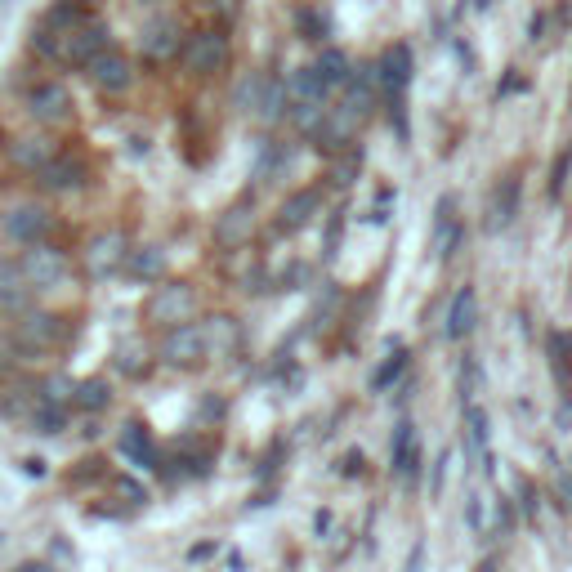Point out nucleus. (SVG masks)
<instances>
[{
    "mask_svg": "<svg viewBox=\"0 0 572 572\" xmlns=\"http://www.w3.org/2000/svg\"><path fill=\"white\" fill-rule=\"evenodd\" d=\"M362 126V112H354L345 99L340 103H331L327 108V117H322V126L313 130V139H318V148H327V152H336L340 143H349L354 139V130Z\"/></svg>",
    "mask_w": 572,
    "mask_h": 572,
    "instance_id": "12",
    "label": "nucleus"
},
{
    "mask_svg": "<svg viewBox=\"0 0 572 572\" xmlns=\"http://www.w3.org/2000/svg\"><path fill=\"white\" fill-rule=\"evenodd\" d=\"M126 269H130V278H139V282H161V273H166V255H161L157 246H139V251L126 255Z\"/></svg>",
    "mask_w": 572,
    "mask_h": 572,
    "instance_id": "25",
    "label": "nucleus"
},
{
    "mask_svg": "<svg viewBox=\"0 0 572 572\" xmlns=\"http://www.w3.org/2000/svg\"><path fill=\"white\" fill-rule=\"evenodd\" d=\"M322 206H327V197H322V188H295L291 197L278 206V219H273V228H278L282 237H295L304 233V228L313 224V219L322 215Z\"/></svg>",
    "mask_w": 572,
    "mask_h": 572,
    "instance_id": "5",
    "label": "nucleus"
},
{
    "mask_svg": "<svg viewBox=\"0 0 572 572\" xmlns=\"http://www.w3.org/2000/svg\"><path fill=\"white\" fill-rule=\"evenodd\" d=\"M143 59L148 63H166V59H175V54H184V32H179V23H152L148 32H143Z\"/></svg>",
    "mask_w": 572,
    "mask_h": 572,
    "instance_id": "16",
    "label": "nucleus"
},
{
    "mask_svg": "<svg viewBox=\"0 0 572 572\" xmlns=\"http://www.w3.org/2000/svg\"><path fill=\"white\" fill-rule=\"evenodd\" d=\"M72 394H76V385H72L68 376H54V380H45V403L63 407V403H72Z\"/></svg>",
    "mask_w": 572,
    "mask_h": 572,
    "instance_id": "33",
    "label": "nucleus"
},
{
    "mask_svg": "<svg viewBox=\"0 0 572 572\" xmlns=\"http://www.w3.org/2000/svg\"><path fill=\"white\" fill-rule=\"evenodd\" d=\"M219 5H228V0H219Z\"/></svg>",
    "mask_w": 572,
    "mask_h": 572,
    "instance_id": "38",
    "label": "nucleus"
},
{
    "mask_svg": "<svg viewBox=\"0 0 572 572\" xmlns=\"http://www.w3.org/2000/svg\"><path fill=\"white\" fill-rule=\"evenodd\" d=\"M251 233H255V197H242V202H233L215 219V246H224V251L246 246Z\"/></svg>",
    "mask_w": 572,
    "mask_h": 572,
    "instance_id": "9",
    "label": "nucleus"
},
{
    "mask_svg": "<svg viewBox=\"0 0 572 572\" xmlns=\"http://www.w3.org/2000/svg\"><path fill=\"white\" fill-rule=\"evenodd\" d=\"M345 474H362V452H349L345 456Z\"/></svg>",
    "mask_w": 572,
    "mask_h": 572,
    "instance_id": "37",
    "label": "nucleus"
},
{
    "mask_svg": "<svg viewBox=\"0 0 572 572\" xmlns=\"http://www.w3.org/2000/svg\"><path fill=\"white\" fill-rule=\"evenodd\" d=\"M161 362L166 367H202L211 358V340H206V327L202 322H179V327H166L161 336Z\"/></svg>",
    "mask_w": 572,
    "mask_h": 572,
    "instance_id": "1",
    "label": "nucleus"
},
{
    "mask_svg": "<svg viewBox=\"0 0 572 572\" xmlns=\"http://www.w3.org/2000/svg\"><path fill=\"white\" fill-rule=\"evenodd\" d=\"M41 184L50 188V193H72V188L85 184V161L81 157H68V152H59V157L41 170Z\"/></svg>",
    "mask_w": 572,
    "mask_h": 572,
    "instance_id": "17",
    "label": "nucleus"
},
{
    "mask_svg": "<svg viewBox=\"0 0 572 572\" xmlns=\"http://www.w3.org/2000/svg\"><path fill=\"white\" fill-rule=\"evenodd\" d=\"M32 295H36V286L27 282L23 264H18V260H0V313L23 318V313L32 309Z\"/></svg>",
    "mask_w": 572,
    "mask_h": 572,
    "instance_id": "10",
    "label": "nucleus"
},
{
    "mask_svg": "<svg viewBox=\"0 0 572 572\" xmlns=\"http://www.w3.org/2000/svg\"><path fill=\"white\" fill-rule=\"evenodd\" d=\"M465 523H470V532L479 541H488L492 532H497V501L488 497V492H465Z\"/></svg>",
    "mask_w": 572,
    "mask_h": 572,
    "instance_id": "21",
    "label": "nucleus"
},
{
    "mask_svg": "<svg viewBox=\"0 0 572 572\" xmlns=\"http://www.w3.org/2000/svg\"><path fill=\"white\" fill-rule=\"evenodd\" d=\"M550 371H555V385L564 394V403H572V340L568 336H550Z\"/></svg>",
    "mask_w": 572,
    "mask_h": 572,
    "instance_id": "24",
    "label": "nucleus"
},
{
    "mask_svg": "<svg viewBox=\"0 0 572 572\" xmlns=\"http://www.w3.org/2000/svg\"><path fill=\"white\" fill-rule=\"evenodd\" d=\"M18 264H23L27 282H32L36 291H54V286L68 282V255H63L59 246H50V242L27 246L23 260H18Z\"/></svg>",
    "mask_w": 572,
    "mask_h": 572,
    "instance_id": "3",
    "label": "nucleus"
},
{
    "mask_svg": "<svg viewBox=\"0 0 572 572\" xmlns=\"http://www.w3.org/2000/svg\"><path fill=\"white\" fill-rule=\"evenodd\" d=\"M121 492H126L130 501H148V492H143L139 483H130V479H121Z\"/></svg>",
    "mask_w": 572,
    "mask_h": 572,
    "instance_id": "35",
    "label": "nucleus"
},
{
    "mask_svg": "<svg viewBox=\"0 0 572 572\" xmlns=\"http://www.w3.org/2000/svg\"><path fill=\"white\" fill-rule=\"evenodd\" d=\"M514 211H519V179H505L497 188V206H492V215H497V224H510Z\"/></svg>",
    "mask_w": 572,
    "mask_h": 572,
    "instance_id": "29",
    "label": "nucleus"
},
{
    "mask_svg": "<svg viewBox=\"0 0 572 572\" xmlns=\"http://www.w3.org/2000/svg\"><path fill=\"white\" fill-rule=\"evenodd\" d=\"M389 465H394V470L403 474V479H412L416 465H421V443H416L412 421H398L394 443H389Z\"/></svg>",
    "mask_w": 572,
    "mask_h": 572,
    "instance_id": "19",
    "label": "nucleus"
},
{
    "mask_svg": "<svg viewBox=\"0 0 572 572\" xmlns=\"http://www.w3.org/2000/svg\"><path fill=\"white\" fill-rule=\"evenodd\" d=\"M9 157H14L23 170H36V175H41V170L50 166L54 157H59V148H54V139H50V135H23V139H14Z\"/></svg>",
    "mask_w": 572,
    "mask_h": 572,
    "instance_id": "20",
    "label": "nucleus"
},
{
    "mask_svg": "<svg viewBox=\"0 0 572 572\" xmlns=\"http://www.w3.org/2000/svg\"><path fill=\"white\" fill-rule=\"evenodd\" d=\"M519 492H523V510H532V514H537V505H541V501H537V492H532L528 483H519Z\"/></svg>",
    "mask_w": 572,
    "mask_h": 572,
    "instance_id": "36",
    "label": "nucleus"
},
{
    "mask_svg": "<svg viewBox=\"0 0 572 572\" xmlns=\"http://www.w3.org/2000/svg\"><path fill=\"white\" fill-rule=\"evenodd\" d=\"M72 403L81 407V412H103V407L112 403L108 380H81V385H76V394H72Z\"/></svg>",
    "mask_w": 572,
    "mask_h": 572,
    "instance_id": "27",
    "label": "nucleus"
},
{
    "mask_svg": "<svg viewBox=\"0 0 572 572\" xmlns=\"http://www.w3.org/2000/svg\"><path fill=\"white\" fill-rule=\"evenodd\" d=\"M32 425H36V434H59V429H63V407L41 403L32 412Z\"/></svg>",
    "mask_w": 572,
    "mask_h": 572,
    "instance_id": "31",
    "label": "nucleus"
},
{
    "mask_svg": "<svg viewBox=\"0 0 572 572\" xmlns=\"http://www.w3.org/2000/svg\"><path fill=\"white\" fill-rule=\"evenodd\" d=\"M27 112H32L41 126H59V121L72 117V94L63 81H41L32 85V94H27Z\"/></svg>",
    "mask_w": 572,
    "mask_h": 572,
    "instance_id": "8",
    "label": "nucleus"
},
{
    "mask_svg": "<svg viewBox=\"0 0 572 572\" xmlns=\"http://www.w3.org/2000/svg\"><path fill=\"white\" fill-rule=\"evenodd\" d=\"M461 242H465V224L456 219L452 197H443V202H438V215H434V251H438V260L447 264L456 251H461Z\"/></svg>",
    "mask_w": 572,
    "mask_h": 572,
    "instance_id": "15",
    "label": "nucleus"
},
{
    "mask_svg": "<svg viewBox=\"0 0 572 572\" xmlns=\"http://www.w3.org/2000/svg\"><path fill=\"white\" fill-rule=\"evenodd\" d=\"M121 452L135 456L139 465L152 461V443H148V434H143V425H126V434H121Z\"/></svg>",
    "mask_w": 572,
    "mask_h": 572,
    "instance_id": "28",
    "label": "nucleus"
},
{
    "mask_svg": "<svg viewBox=\"0 0 572 572\" xmlns=\"http://www.w3.org/2000/svg\"><path fill=\"white\" fill-rule=\"evenodd\" d=\"M568 175H572V143H568V148L555 157V170H550V197H559V193H564Z\"/></svg>",
    "mask_w": 572,
    "mask_h": 572,
    "instance_id": "32",
    "label": "nucleus"
},
{
    "mask_svg": "<svg viewBox=\"0 0 572 572\" xmlns=\"http://www.w3.org/2000/svg\"><path fill=\"white\" fill-rule=\"evenodd\" d=\"M59 340H63V322H59V318H50V313L27 309L23 318H18V327H14V345H18V354H45V349H54Z\"/></svg>",
    "mask_w": 572,
    "mask_h": 572,
    "instance_id": "7",
    "label": "nucleus"
},
{
    "mask_svg": "<svg viewBox=\"0 0 572 572\" xmlns=\"http://www.w3.org/2000/svg\"><path fill=\"white\" fill-rule=\"evenodd\" d=\"M197 313V291L188 282H161L148 295V318L157 327H179V322H193Z\"/></svg>",
    "mask_w": 572,
    "mask_h": 572,
    "instance_id": "2",
    "label": "nucleus"
},
{
    "mask_svg": "<svg viewBox=\"0 0 572 572\" xmlns=\"http://www.w3.org/2000/svg\"><path fill=\"white\" fill-rule=\"evenodd\" d=\"M313 72H318L327 85H345L354 68H349V54H345V50H322L318 63H313Z\"/></svg>",
    "mask_w": 572,
    "mask_h": 572,
    "instance_id": "26",
    "label": "nucleus"
},
{
    "mask_svg": "<svg viewBox=\"0 0 572 572\" xmlns=\"http://www.w3.org/2000/svg\"><path fill=\"white\" fill-rule=\"evenodd\" d=\"M85 68H90V81L99 85L103 94H126L130 81H135V72H130V59H126V54H117V50L94 54Z\"/></svg>",
    "mask_w": 572,
    "mask_h": 572,
    "instance_id": "11",
    "label": "nucleus"
},
{
    "mask_svg": "<svg viewBox=\"0 0 572 572\" xmlns=\"http://www.w3.org/2000/svg\"><path fill=\"white\" fill-rule=\"evenodd\" d=\"M126 255H130L126 237L121 233H99L90 242V251H85V269H90L94 278H108V273L126 269Z\"/></svg>",
    "mask_w": 572,
    "mask_h": 572,
    "instance_id": "13",
    "label": "nucleus"
},
{
    "mask_svg": "<svg viewBox=\"0 0 572 572\" xmlns=\"http://www.w3.org/2000/svg\"><path fill=\"white\" fill-rule=\"evenodd\" d=\"M403 367H407V349H394L385 367H380L376 376H371V389H389V380H398V376H403Z\"/></svg>",
    "mask_w": 572,
    "mask_h": 572,
    "instance_id": "30",
    "label": "nucleus"
},
{
    "mask_svg": "<svg viewBox=\"0 0 572 572\" xmlns=\"http://www.w3.org/2000/svg\"><path fill=\"white\" fill-rule=\"evenodd\" d=\"M492 434H488V412L483 407H465V456H474V461H483V470H488L492 452H488Z\"/></svg>",
    "mask_w": 572,
    "mask_h": 572,
    "instance_id": "22",
    "label": "nucleus"
},
{
    "mask_svg": "<svg viewBox=\"0 0 572 572\" xmlns=\"http://www.w3.org/2000/svg\"><path fill=\"white\" fill-rule=\"evenodd\" d=\"M202 327H206V340H211V358H228L242 345V327H237V318H228V313H215Z\"/></svg>",
    "mask_w": 572,
    "mask_h": 572,
    "instance_id": "23",
    "label": "nucleus"
},
{
    "mask_svg": "<svg viewBox=\"0 0 572 572\" xmlns=\"http://www.w3.org/2000/svg\"><path fill=\"white\" fill-rule=\"evenodd\" d=\"M362 170V157L358 152H349V157H340L336 161V184H354V175Z\"/></svg>",
    "mask_w": 572,
    "mask_h": 572,
    "instance_id": "34",
    "label": "nucleus"
},
{
    "mask_svg": "<svg viewBox=\"0 0 572 572\" xmlns=\"http://www.w3.org/2000/svg\"><path fill=\"white\" fill-rule=\"evenodd\" d=\"M407 81H412V50H407V45H389L385 59H380V85H385L394 99H403Z\"/></svg>",
    "mask_w": 572,
    "mask_h": 572,
    "instance_id": "18",
    "label": "nucleus"
},
{
    "mask_svg": "<svg viewBox=\"0 0 572 572\" xmlns=\"http://www.w3.org/2000/svg\"><path fill=\"white\" fill-rule=\"evenodd\" d=\"M0 233L18 246H36V242H45V233H50V211L36 206V202H18L5 211V219H0Z\"/></svg>",
    "mask_w": 572,
    "mask_h": 572,
    "instance_id": "6",
    "label": "nucleus"
},
{
    "mask_svg": "<svg viewBox=\"0 0 572 572\" xmlns=\"http://www.w3.org/2000/svg\"><path fill=\"white\" fill-rule=\"evenodd\" d=\"M228 63V36L206 27V32H193L184 41V68L193 76H215Z\"/></svg>",
    "mask_w": 572,
    "mask_h": 572,
    "instance_id": "4",
    "label": "nucleus"
},
{
    "mask_svg": "<svg viewBox=\"0 0 572 572\" xmlns=\"http://www.w3.org/2000/svg\"><path fill=\"white\" fill-rule=\"evenodd\" d=\"M474 322H479V291H474V286H461V291L452 295V304H447L443 336L447 340H465L474 331Z\"/></svg>",
    "mask_w": 572,
    "mask_h": 572,
    "instance_id": "14",
    "label": "nucleus"
}]
</instances>
